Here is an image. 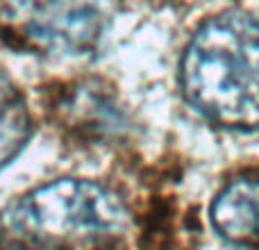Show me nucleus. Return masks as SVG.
Masks as SVG:
<instances>
[{"mask_svg":"<svg viewBox=\"0 0 259 250\" xmlns=\"http://www.w3.org/2000/svg\"><path fill=\"white\" fill-rule=\"evenodd\" d=\"M32 134V116L18 87L0 71V169L25 148Z\"/></svg>","mask_w":259,"mask_h":250,"instance_id":"5","label":"nucleus"},{"mask_svg":"<svg viewBox=\"0 0 259 250\" xmlns=\"http://www.w3.org/2000/svg\"><path fill=\"white\" fill-rule=\"evenodd\" d=\"M16 27L39 50L82 55L103 39L107 12L103 0H18Z\"/></svg>","mask_w":259,"mask_h":250,"instance_id":"3","label":"nucleus"},{"mask_svg":"<svg viewBox=\"0 0 259 250\" xmlns=\"http://www.w3.org/2000/svg\"><path fill=\"white\" fill-rule=\"evenodd\" d=\"M125 205L116 193L89 180H55L14 200L0 228L23 246L53 248L107 237L123 230Z\"/></svg>","mask_w":259,"mask_h":250,"instance_id":"2","label":"nucleus"},{"mask_svg":"<svg viewBox=\"0 0 259 250\" xmlns=\"http://www.w3.org/2000/svg\"><path fill=\"white\" fill-rule=\"evenodd\" d=\"M184 98L228 130L259 128V12H225L202 23L180 64Z\"/></svg>","mask_w":259,"mask_h":250,"instance_id":"1","label":"nucleus"},{"mask_svg":"<svg viewBox=\"0 0 259 250\" xmlns=\"http://www.w3.org/2000/svg\"><path fill=\"white\" fill-rule=\"evenodd\" d=\"M211 223L221 237L259 250V180H234L216 196Z\"/></svg>","mask_w":259,"mask_h":250,"instance_id":"4","label":"nucleus"}]
</instances>
